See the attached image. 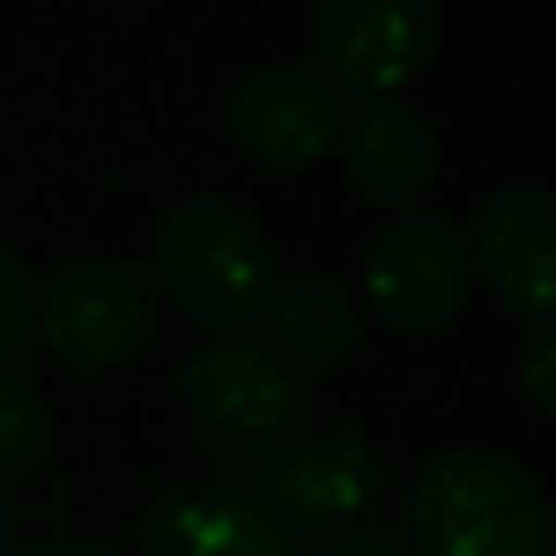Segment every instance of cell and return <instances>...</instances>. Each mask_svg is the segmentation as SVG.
<instances>
[{
	"mask_svg": "<svg viewBox=\"0 0 556 556\" xmlns=\"http://www.w3.org/2000/svg\"><path fill=\"white\" fill-rule=\"evenodd\" d=\"M34 333V290H28V278L23 267L0 251V361H12Z\"/></svg>",
	"mask_w": 556,
	"mask_h": 556,
	"instance_id": "obj_14",
	"label": "cell"
},
{
	"mask_svg": "<svg viewBox=\"0 0 556 556\" xmlns=\"http://www.w3.org/2000/svg\"><path fill=\"white\" fill-rule=\"evenodd\" d=\"M475 285L469 240L442 213H399L366 245V295L393 328H442Z\"/></svg>",
	"mask_w": 556,
	"mask_h": 556,
	"instance_id": "obj_3",
	"label": "cell"
},
{
	"mask_svg": "<svg viewBox=\"0 0 556 556\" xmlns=\"http://www.w3.org/2000/svg\"><path fill=\"white\" fill-rule=\"evenodd\" d=\"M142 556H301V529L251 491H186L153 513Z\"/></svg>",
	"mask_w": 556,
	"mask_h": 556,
	"instance_id": "obj_9",
	"label": "cell"
},
{
	"mask_svg": "<svg viewBox=\"0 0 556 556\" xmlns=\"http://www.w3.org/2000/svg\"><path fill=\"white\" fill-rule=\"evenodd\" d=\"M148 323V301L142 285L115 267V262H77L66 273H55V285L39 295L34 328L39 344L77 371H104L121 366Z\"/></svg>",
	"mask_w": 556,
	"mask_h": 556,
	"instance_id": "obj_6",
	"label": "cell"
},
{
	"mask_svg": "<svg viewBox=\"0 0 556 556\" xmlns=\"http://www.w3.org/2000/svg\"><path fill=\"white\" fill-rule=\"evenodd\" d=\"M377 491H382V453L361 431L339 426V431H323L306 447H295V458L278 475L273 507L295 529L301 523H344V518L366 513Z\"/></svg>",
	"mask_w": 556,
	"mask_h": 556,
	"instance_id": "obj_10",
	"label": "cell"
},
{
	"mask_svg": "<svg viewBox=\"0 0 556 556\" xmlns=\"http://www.w3.org/2000/svg\"><path fill=\"white\" fill-rule=\"evenodd\" d=\"M180 393L191 415L224 437H273L301 409L295 366L256 339H207L202 350H191Z\"/></svg>",
	"mask_w": 556,
	"mask_h": 556,
	"instance_id": "obj_7",
	"label": "cell"
},
{
	"mask_svg": "<svg viewBox=\"0 0 556 556\" xmlns=\"http://www.w3.org/2000/svg\"><path fill=\"white\" fill-rule=\"evenodd\" d=\"M229 142L262 169H312L339 142V99L306 66H256L224 99Z\"/></svg>",
	"mask_w": 556,
	"mask_h": 556,
	"instance_id": "obj_5",
	"label": "cell"
},
{
	"mask_svg": "<svg viewBox=\"0 0 556 556\" xmlns=\"http://www.w3.org/2000/svg\"><path fill=\"white\" fill-rule=\"evenodd\" d=\"M415 556H545L551 518L534 480L491 447H442L409 485Z\"/></svg>",
	"mask_w": 556,
	"mask_h": 556,
	"instance_id": "obj_2",
	"label": "cell"
},
{
	"mask_svg": "<svg viewBox=\"0 0 556 556\" xmlns=\"http://www.w3.org/2000/svg\"><path fill=\"white\" fill-rule=\"evenodd\" d=\"M518 388L529 393V404H534L540 415L556 409V333H551V328H540V333L529 339V350H523V361H518Z\"/></svg>",
	"mask_w": 556,
	"mask_h": 556,
	"instance_id": "obj_15",
	"label": "cell"
},
{
	"mask_svg": "<svg viewBox=\"0 0 556 556\" xmlns=\"http://www.w3.org/2000/svg\"><path fill=\"white\" fill-rule=\"evenodd\" d=\"M39 447H45V409H39L34 388L23 377L0 371V475L34 464Z\"/></svg>",
	"mask_w": 556,
	"mask_h": 556,
	"instance_id": "obj_13",
	"label": "cell"
},
{
	"mask_svg": "<svg viewBox=\"0 0 556 556\" xmlns=\"http://www.w3.org/2000/svg\"><path fill=\"white\" fill-rule=\"evenodd\" d=\"M273 339H278V355L285 361H301V366H339L361 350V317L355 306L339 295V290H323V285H295L273 301Z\"/></svg>",
	"mask_w": 556,
	"mask_h": 556,
	"instance_id": "obj_12",
	"label": "cell"
},
{
	"mask_svg": "<svg viewBox=\"0 0 556 556\" xmlns=\"http://www.w3.org/2000/svg\"><path fill=\"white\" fill-rule=\"evenodd\" d=\"M153 273L180 317L224 333L251 328L285 295V262L267 229L218 197H191L159 218Z\"/></svg>",
	"mask_w": 556,
	"mask_h": 556,
	"instance_id": "obj_1",
	"label": "cell"
},
{
	"mask_svg": "<svg viewBox=\"0 0 556 556\" xmlns=\"http://www.w3.org/2000/svg\"><path fill=\"white\" fill-rule=\"evenodd\" d=\"M469 262L513 317L545 328L551 317V197L540 186H502L480 202Z\"/></svg>",
	"mask_w": 556,
	"mask_h": 556,
	"instance_id": "obj_8",
	"label": "cell"
},
{
	"mask_svg": "<svg viewBox=\"0 0 556 556\" xmlns=\"http://www.w3.org/2000/svg\"><path fill=\"white\" fill-rule=\"evenodd\" d=\"M306 39L344 93L393 99L431 55L437 17L415 0H317Z\"/></svg>",
	"mask_w": 556,
	"mask_h": 556,
	"instance_id": "obj_4",
	"label": "cell"
},
{
	"mask_svg": "<svg viewBox=\"0 0 556 556\" xmlns=\"http://www.w3.org/2000/svg\"><path fill=\"white\" fill-rule=\"evenodd\" d=\"M7 529H12V518H7V496H0V556H7Z\"/></svg>",
	"mask_w": 556,
	"mask_h": 556,
	"instance_id": "obj_18",
	"label": "cell"
},
{
	"mask_svg": "<svg viewBox=\"0 0 556 556\" xmlns=\"http://www.w3.org/2000/svg\"><path fill=\"white\" fill-rule=\"evenodd\" d=\"M431 126L404 99H371L344 126V175L377 202L415 197L431 180Z\"/></svg>",
	"mask_w": 556,
	"mask_h": 556,
	"instance_id": "obj_11",
	"label": "cell"
},
{
	"mask_svg": "<svg viewBox=\"0 0 556 556\" xmlns=\"http://www.w3.org/2000/svg\"><path fill=\"white\" fill-rule=\"evenodd\" d=\"M317 556H404L388 534H371V529H350V534H339V540H328Z\"/></svg>",
	"mask_w": 556,
	"mask_h": 556,
	"instance_id": "obj_17",
	"label": "cell"
},
{
	"mask_svg": "<svg viewBox=\"0 0 556 556\" xmlns=\"http://www.w3.org/2000/svg\"><path fill=\"white\" fill-rule=\"evenodd\" d=\"M12 556H115V551L99 534H88V529H45L28 545H17Z\"/></svg>",
	"mask_w": 556,
	"mask_h": 556,
	"instance_id": "obj_16",
	"label": "cell"
}]
</instances>
